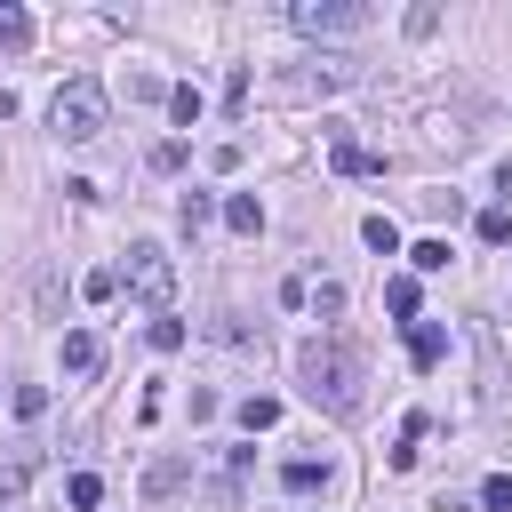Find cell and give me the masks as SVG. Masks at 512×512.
Instances as JSON below:
<instances>
[{
	"label": "cell",
	"mask_w": 512,
	"mask_h": 512,
	"mask_svg": "<svg viewBox=\"0 0 512 512\" xmlns=\"http://www.w3.org/2000/svg\"><path fill=\"white\" fill-rule=\"evenodd\" d=\"M296 384H304L312 408L352 416V408H360V352H352L344 336H312V344L296 352Z\"/></svg>",
	"instance_id": "1"
},
{
	"label": "cell",
	"mask_w": 512,
	"mask_h": 512,
	"mask_svg": "<svg viewBox=\"0 0 512 512\" xmlns=\"http://www.w3.org/2000/svg\"><path fill=\"white\" fill-rule=\"evenodd\" d=\"M48 128H56L64 144H96V136H104V88H96V80H64L56 104H48Z\"/></svg>",
	"instance_id": "2"
},
{
	"label": "cell",
	"mask_w": 512,
	"mask_h": 512,
	"mask_svg": "<svg viewBox=\"0 0 512 512\" xmlns=\"http://www.w3.org/2000/svg\"><path fill=\"white\" fill-rule=\"evenodd\" d=\"M352 80H360V64H352V56H304L296 72H280V80H272V96L304 104V96H336V88H352Z\"/></svg>",
	"instance_id": "3"
},
{
	"label": "cell",
	"mask_w": 512,
	"mask_h": 512,
	"mask_svg": "<svg viewBox=\"0 0 512 512\" xmlns=\"http://www.w3.org/2000/svg\"><path fill=\"white\" fill-rule=\"evenodd\" d=\"M120 280H128V296H144L152 312H168V296H176V264H168L160 240H136L128 264H120Z\"/></svg>",
	"instance_id": "4"
},
{
	"label": "cell",
	"mask_w": 512,
	"mask_h": 512,
	"mask_svg": "<svg viewBox=\"0 0 512 512\" xmlns=\"http://www.w3.org/2000/svg\"><path fill=\"white\" fill-rule=\"evenodd\" d=\"M376 8H360V0H296L288 8V24L296 32H312V40H336V32H360Z\"/></svg>",
	"instance_id": "5"
},
{
	"label": "cell",
	"mask_w": 512,
	"mask_h": 512,
	"mask_svg": "<svg viewBox=\"0 0 512 512\" xmlns=\"http://www.w3.org/2000/svg\"><path fill=\"white\" fill-rule=\"evenodd\" d=\"M408 360H416V368H440V360H448V328H440V320H408Z\"/></svg>",
	"instance_id": "6"
},
{
	"label": "cell",
	"mask_w": 512,
	"mask_h": 512,
	"mask_svg": "<svg viewBox=\"0 0 512 512\" xmlns=\"http://www.w3.org/2000/svg\"><path fill=\"white\" fill-rule=\"evenodd\" d=\"M328 168H336V176H376V168H384V152H368V144L336 136V144H328Z\"/></svg>",
	"instance_id": "7"
},
{
	"label": "cell",
	"mask_w": 512,
	"mask_h": 512,
	"mask_svg": "<svg viewBox=\"0 0 512 512\" xmlns=\"http://www.w3.org/2000/svg\"><path fill=\"white\" fill-rule=\"evenodd\" d=\"M96 360H104V336L96 328H72L64 336V376H96Z\"/></svg>",
	"instance_id": "8"
},
{
	"label": "cell",
	"mask_w": 512,
	"mask_h": 512,
	"mask_svg": "<svg viewBox=\"0 0 512 512\" xmlns=\"http://www.w3.org/2000/svg\"><path fill=\"white\" fill-rule=\"evenodd\" d=\"M280 488H288V496H312V488H328V464H320V456H288V464H280Z\"/></svg>",
	"instance_id": "9"
},
{
	"label": "cell",
	"mask_w": 512,
	"mask_h": 512,
	"mask_svg": "<svg viewBox=\"0 0 512 512\" xmlns=\"http://www.w3.org/2000/svg\"><path fill=\"white\" fill-rule=\"evenodd\" d=\"M32 480V448H0V496H24Z\"/></svg>",
	"instance_id": "10"
},
{
	"label": "cell",
	"mask_w": 512,
	"mask_h": 512,
	"mask_svg": "<svg viewBox=\"0 0 512 512\" xmlns=\"http://www.w3.org/2000/svg\"><path fill=\"white\" fill-rule=\"evenodd\" d=\"M24 40H32V16H24V8H8V0H0V56H16V48H24Z\"/></svg>",
	"instance_id": "11"
},
{
	"label": "cell",
	"mask_w": 512,
	"mask_h": 512,
	"mask_svg": "<svg viewBox=\"0 0 512 512\" xmlns=\"http://www.w3.org/2000/svg\"><path fill=\"white\" fill-rule=\"evenodd\" d=\"M168 112H176V120H184V128H192V120H200V112H208V96H200V88H192V80H176V88H168Z\"/></svg>",
	"instance_id": "12"
},
{
	"label": "cell",
	"mask_w": 512,
	"mask_h": 512,
	"mask_svg": "<svg viewBox=\"0 0 512 512\" xmlns=\"http://www.w3.org/2000/svg\"><path fill=\"white\" fill-rule=\"evenodd\" d=\"M224 224H232V232H264V208H256L248 192H232V200H224Z\"/></svg>",
	"instance_id": "13"
},
{
	"label": "cell",
	"mask_w": 512,
	"mask_h": 512,
	"mask_svg": "<svg viewBox=\"0 0 512 512\" xmlns=\"http://www.w3.org/2000/svg\"><path fill=\"white\" fill-rule=\"evenodd\" d=\"M360 240H368L376 256H400V224H392V216H368V224H360Z\"/></svg>",
	"instance_id": "14"
},
{
	"label": "cell",
	"mask_w": 512,
	"mask_h": 512,
	"mask_svg": "<svg viewBox=\"0 0 512 512\" xmlns=\"http://www.w3.org/2000/svg\"><path fill=\"white\" fill-rule=\"evenodd\" d=\"M8 408H16L24 424H40V416H48V384H16V392H8Z\"/></svg>",
	"instance_id": "15"
},
{
	"label": "cell",
	"mask_w": 512,
	"mask_h": 512,
	"mask_svg": "<svg viewBox=\"0 0 512 512\" xmlns=\"http://www.w3.org/2000/svg\"><path fill=\"white\" fill-rule=\"evenodd\" d=\"M240 424H248V432H272V424H280V400L248 392V400H240Z\"/></svg>",
	"instance_id": "16"
},
{
	"label": "cell",
	"mask_w": 512,
	"mask_h": 512,
	"mask_svg": "<svg viewBox=\"0 0 512 512\" xmlns=\"http://www.w3.org/2000/svg\"><path fill=\"white\" fill-rule=\"evenodd\" d=\"M176 488H184V464H176V456H160V464L144 472V496H176Z\"/></svg>",
	"instance_id": "17"
},
{
	"label": "cell",
	"mask_w": 512,
	"mask_h": 512,
	"mask_svg": "<svg viewBox=\"0 0 512 512\" xmlns=\"http://www.w3.org/2000/svg\"><path fill=\"white\" fill-rule=\"evenodd\" d=\"M64 496H72V512H96V504H104V480H96V472H72Z\"/></svg>",
	"instance_id": "18"
},
{
	"label": "cell",
	"mask_w": 512,
	"mask_h": 512,
	"mask_svg": "<svg viewBox=\"0 0 512 512\" xmlns=\"http://www.w3.org/2000/svg\"><path fill=\"white\" fill-rule=\"evenodd\" d=\"M408 264H416V272H448V240H416Z\"/></svg>",
	"instance_id": "19"
},
{
	"label": "cell",
	"mask_w": 512,
	"mask_h": 512,
	"mask_svg": "<svg viewBox=\"0 0 512 512\" xmlns=\"http://www.w3.org/2000/svg\"><path fill=\"white\" fill-rule=\"evenodd\" d=\"M384 304H392L400 320H416V280H408V272H400V280H384Z\"/></svg>",
	"instance_id": "20"
},
{
	"label": "cell",
	"mask_w": 512,
	"mask_h": 512,
	"mask_svg": "<svg viewBox=\"0 0 512 512\" xmlns=\"http://www.w3.org/2000/svg\"><path fill=\"white\" fill-rule=\"evenodd\" d=\"M480 504H488V512H512V472H488V480H480Z\"/></svg>",
	"instance_id": "21"
},
{
	"label": "cell",
	"mask_w": 512,
	"mask_h": 512,
	"mask_svg": "<svg viewBox=\"0 0 512 512\" xmlns=\"http://www.w3.org/2000/svg\"><path fill=\"white\" fill-rule=\"evenodd\" d=\"M480 240L504 248V240H512V208H488V216H480Z\"/></svg>",
	"instance_id": "22"
},
{
	"label": "cell",
	"mask_w": 512,
	"mask_h": 512,
	"mask_svg": "<svg viewBox=\"0 0 512 512\" xmlns=\"http://www.w3.org/2000/svg\"><path fill=\"white\" fill-rule=\"evenodd\" d=\"M304 304H312V312H320V320H336V312H344V288H336V280H320V288H312V296H304Z\"/></svg>",
	"instance_id": "23"
},
{
	"label": "cell",
	"mask_w": 512,
	"mask_h": 512,
	"mask_svg": "<svg viewBox=\"0 0 512 512\" xmlns=\"http://www.w3.org/2000/svg\"><path fill=\"white\" fill-rule=\"evenodd\" d=\"M144 336H152V352H176V344H184V320H168V312H160Z\"/></svg>",
	"instance_id": "24"
},
{
	"label": "cell",
	"mask_w": 512,
	"mask_h": 512,
	"mask_svg": "<svg viewBox=\"0 0 512 512\" xmlns=\"http://www.w3.org/2000/svg\"><path fill=\"white\" fill-rule=\"evenodd\" d=\"M208 216H216V200H208V192H184V232H200Z\"/></svg>",
	"instance_id": "25"
},
{
	"label": "cell",
	"mask_w": 512,
	"mask_h": 512,
	"mask_svg": "<svg viewBox=\"0 0 512 512\" xmlns=\"http://www.w3.org/2000/svg\"><path fill=\"white\" fill-rule=\"evenodd\" d=\"M496 192H512V160H496Z\"/></svg>",
	"instance_id": "26"
}]
</instances>
